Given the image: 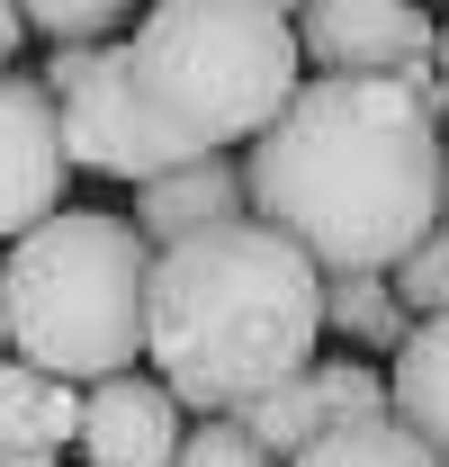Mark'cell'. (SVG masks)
Returning <instances> with one entry per match:
<instances>
[{
  "instance_id": "1",
  "label": "cell",
  "mask_w": 449,
  "mask_h": 467,
  "mask_svg": "<svg viewBox=\"0 0 449 467\" xmlns=\"http://www.w3.org/2000/svg\"><path fill=\"white\" fill-rule=\"evenodd\" d=\"M441 99L404 81L315 72L243 153V207L279 225L324 279L395 270L441 225Z\"/></svg>"
},
{
  "instance_id": "2",
  "label": "cell",
  "mask_w": 449,
  "mask_h": 467,
  "mask_svg": "<svg viewBox=\"0 0 449 467\" xmlns=\"http://www.w3.org/2000/svg\"><path fill=\"white\" fill-rule=\"evenodd\" d=\"M324 342V270L261 216H224L153 252L144 279V359L180 413H243L297 378Z\"/></svg>"
},
{
  "instance_id": "3",
  "label": "cell",
  "mask_w": 449,
  "mask_h": 467,
  "mask_svg": "<svg viewBox=\"0 0 449 467\" xmlns=\"http://www.w3.org/2000/svg\"><path fill=\"white\" fill-rule=\"evenodd\" d=\"M144 279L153 243L109 207H55L0 261V333L9 359L99 387L144 359Z\"/></svg>"
},
{
  "instance_id": "4",
  "label": "cell",
  "mask_w": 449,
  "mask_h": 467,
  "mask_svg": "<svg viewBox=\"0 0 449 467\" xmlns=\"http://www.w3.org/2000/svg\"><path fill=\"white\" fill-rule=\"evenodd\" d=\"M135 90L180 144H252L306 90L297 18L279 0H153L135 18Z\"/></svg>"
},
{
  "instance_id": "5",
  "label": "cell",
  "mask_w": 449,
  "mask_h": 467,
  "mask_svg": "<svg viewBox=\"0 0 449 467\" xmlns=\"http://www.w3.org/2000/svg\"><path fill=\"white\" fill-rule=\"evenodd\" d=\"M46 99L63 117V153L72 171H99V180H162L180 162H198V144H180L162 117L144 109L135 90V55L126 46H55V63L37 72Z\"/></svg>"
},
{
  "instance_id": "6",
  "label": "cell",
  "mask_w": 449,
  "mask_h": 467,
  "mask_svg": "<svg viewBox=\"0 0 449 467\" xmlns=\"http://www.w3.org/2000/svg\"><path fill=\"white\" fill-rule=\"evenodd\" d=\"M432 36L441 27L423 18V0H306L297 9V55L315 72H333V81H404L423 99H441Z\"/></svg>"
},
{
  "instance_id": "7",
  "label": "cell",
  "mask_w": 449,
  "mask_h": 467,
  "mask_svg": "<svg viewBox=\"0 0 449 467\" xmlns=\"http://www.w3.org/2000/svg\"><path fill=\"white\" fill-rule=\"evenodd\" d=\"M63 180H72V153H63V117L46 81L0 72V243L46 225L63 207Z\"/></svg>"
},
{
  "instance_id": "8",
  "label": "cell",
  "mask_w": 449,
  "mask_h": 467,
  "mask_svg": "<svg viewBox=\"0 0 449 467\" xmlns=\"http://www.w3.org/2000/svg\"><path fill=\"white\" fill-rule=\"evenodd\" d=\"M369 413H387V378H378L369 359H306V368L279 378L270 396H252L234 422L287 467L306 441H324L333 422H369Z\"/></svg>"
},
{
  "instance_id": "9",
  "label": "cell",
  "mask_w": 449,
  "mask_h": 467,
  "mask_svg": "<svg viewBox=\"0 0 449 467\" xmlns=\"http://www.w3.org/2000/svg\"><path fill=\"white\" fill-rule=\"evenodd\" d=\"M180 405H171L162 378H135V368H117L99 387H81V459L90 467H171L180 450Z\"/></svg>"
},
{
  "instance_id": "10",
  "label": "cell",
  "mask_w": 449,
  "mask_h": 467,
  "mask_svg": "<svg viewBox=\"0 0 449 467\" xmlns=\"http://www.w3.org/2000/svg\"><path fill=\"white\" fill-rule=\"evenodd\" d=\"M224 216H252V207H243V162H224V153H198V162H180V171L144 180L126 225H135L153 252H162V243H180V234H207V225H224Z\"/></svg>"
},
{
  "instance_id": "11",
  "label": "cell",
  "mask_w": 449,
  "mask_h": 467,
  "mask_svg": "<svg viewBox=\"0 0 449 467\" xmlns=\"http://www.w3.org/2000/svg\"><path fill=\"white\" fill-rule=\"evenodd\" d=\"M387 413L449 467V315H423L387 368Z\"/></svg>"
},
{
  "instance_id": "12",
  "label": "cell",
  "mask_w": 449,
  "mask_h": 467,
  "mask_svg": "<svg viewBox=\"0 0 449 467\" xmlns=\"http://www.w3.org/2000/svg\"><path fill=\"white\" fill-rule=\"evenodd\" d=\"M72 431H81V387L0 359V459H63Z\"/></svg>"
},
{
  "instance_id": "13",
  "label": "cell",
  "mask_w": 449,
  "mask_h": 467,
  "mask_svg": "<svg viewBox=\"0 0 449 467\" xmlns=\"http://www.w3.org/2000/svg\"><path fill=\"white\" fill-rule=\"evenodd\" d=\"M324 333H341L350 350H404L413 315L387 288V270H350V279H324Z\"/></svg>"
},
{
  "instance_id": "14",
  "label": "cell",
  "mask_w": 449,
  "mask_h": 467,
  "mask_svg": "<svg viewBox=\"0 0 449 467\" xmlns=\"http://www.w3.org/2000/svg\"><path fill=\"white\" fill-rule=\"evenodd\" d=\"M287 467H441L395 413H369V422H333L324 441H306Z\"/></svg>"
},
{
  "instance_id": "15",
  "label": "cell",
  "mask_w": 449,
  "mask_h": 467,
  "mask_svg": "<svg viewBox=\"0 0 449 467\" xmlns=\"http://www.w3.org/2000/svg\"><path fill=\"white\" fill-rule=\"evenodd\" d=\"M387 288L404 296V315H413V324H423V315H449V216L387 270Z\"/></svg>"
},
{
  "instance_id": "16",
  "label": "cell",
  "mask_w": 449,
  "mask_h": 467,
  "mask_svg": "<svg viewBox=\"0 0 449 467\" xmlns=\"http://www.w3.org/2000/svg\"><path fill=\"white\" fill-rule=\"evenodd\" d=\"M126 9L135 0H18V18L55 46H99L109 27H126Z\"/></svg>"
},
{
  "instance_id": "17",
  "label": "cell",
  "mask_w": 449,
  "mask_h": 467,
  "mask_svg": "<svg viewBox=\"0 0 449 467\" xmlns=\"http://www.w3.org/2000/svg\"><path fill=\"white\" fill-rule=\"evenodd\" d=\"M171 467H279L234 413H207V422H189L180 431V450H171Z\"/></svg>"
},
{
  "instance_id": "18",
  "label": "cell",
  "mask_w": 449,
  "mask_h": 467,
  "mask_svg": "<svg viewBox=\"0 0 449 467\" xmlns=\"http://www.w3.org/2000/svg\"><path fill=\"white\" fill-rule=\"evenodd\" d=\"M18 36H27V18H18V0H0V72L18 63Z\"/></svg>"
},
{
  "instance_id": "19",
  "label": "cell",
  "mask_w": 449,
  "mask_h": 467,
  "mask_svg": "<svg viewBox=\"0 0 449 467\" xmlns=\"http://www.w3.org/2000/svg\"><path fill=\"white\" fill-rule=\"evenodd\" d=\"M432 72H441V109H449V27L432 36Z\"/></svg>"
},
{
  "instance_id": "20",
  "label": "cell",
  "mask_w": 449,
  "mask_h": 467,
  "mask_svg": "<svg viewBox=\"0 0 449 467\" xmlns=\"http://www.w3.org/2000/svg\"><path fill=\"white\" fill-rule=\"evenodd\" d=\"M441 216H449V126H441Z\"/></svg>"
},
{
  "instance_id": "21",
  "label": "cell",
  "mask_w": 449,
  "mask_h": 467,
  "mask_svg": "<svg viewBox=\"0 0 449 467\" xmlns=\"http://www.w3.org/2000/svg\"><path fill=\"white\" fill-rule=\"evenodd\" d=\"M0 467H63V459H0Z\"/></svg>"
},
{
  "instance_id": "22",
  "label": "cell",
  "mask_w": 449,
  "mask_h": 467,
  "mask_svg": "<svg viewBox=\"0 0 449 467\" xmlns=\"http://www.w3.org/2000/svg\"><path fill=\"white\" fill-rule=\"evenodd\" d=\"M279 9H287V18H297V9H306V0H279Z\"/></svg>"
},
{
  "instance_id": "23",
  "label": "cell",
  "mask_w": 449,
  "mask_h": 467,
  "mask_svg": "<svg viewBox=\"0 0 449 467\" xmlns=\"http://www.w3.org/2000/svg\"><path fill=\"white\" fill-rule=\"evenodd\" d=\"M0 359H9V333H0Z\"/></svg>"
}]
</instances>
